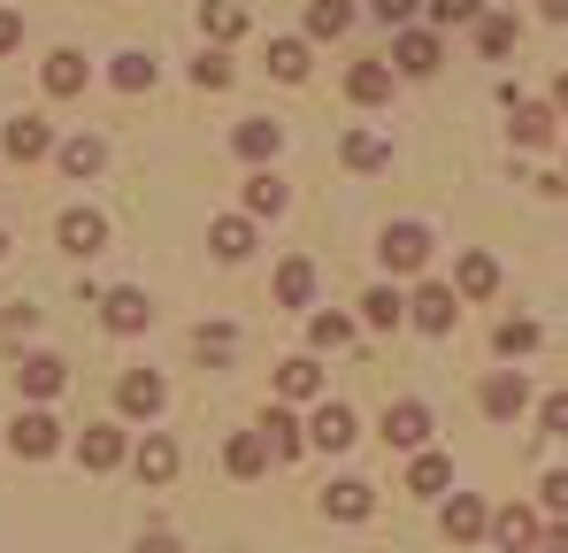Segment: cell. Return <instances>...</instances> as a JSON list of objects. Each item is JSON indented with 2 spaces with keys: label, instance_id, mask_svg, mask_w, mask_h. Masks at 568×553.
Segmentation results:
<instances>
[{
  "label": "cell",
  "instance_id": "cell-1",
  "mask_svg": "<svg viewBox=\"0 0 568 553\" xmlns=\"http://www.w3.org/2000/svg\"><path fill=\"white\" fill-rule=\"evenodd\" d=\"M8 446H16L23 461H47L54 446H62V423H54L47 408H23V415H16V431H8Z\"/></svg>",
  "mask_w": 568,
  "mask_h": 553
},
{
  "label": "cell",
  "instance_id": "cell-2",
  "mask_svg": "<svg viewBox=\"0 0 568 553\" xmlns=\"http://www.w3.org/2000/svg\"><path fill=\"white\" fill-rule=\"evenodd\" d=\"M423 262H430V231H423V223H392V231H384V270L415 276Z\"/></svg>",
  "mask_w": 568,
  "mask_h": 553
},
{
  "label": "cell",
  "instance_id": "cell-3",
  "mask_svg": "<svg viewBox=\"0 0 568 553\" xmlns=\"http://www.w3.org/2000/svg\"><path fill=\"white\" fill-rule=\"evenodd\" d=\"M100 315H108V331H123V339H131V331H146V323H154V300H146V292H131V284H115V292L100 300Z\"/></svg>",
  "mask_w": 568,
  "mask_h": 553
},
{
  "label": "cell",
  "instance_id": "cell-4",
  "mask_svg": "<svg viewBox=\"0 0 568 553\" xmlns=\"http://www.w3.org/2000/svg\"><path fill=\"white\" fill-rule=\"evenodd\" d=\"M384 439H392V454H399V446H423V439H430V408H423V400H392V408H384Z\"/></svg>",
  "mask_w": 568,
  "mask_h": 553
},
{
  "label": "cell",
  "instance_id": "cell-5",
  "mask_svg": "<svg viewBox=\"0 0 568 553\" xmlns=\"http://www.w3.org/2000/svg\"><path fill=\"white\" fill-rule=\"evenodd\" d=\"M62 384H70V369L54 362V354H31V362H16V392H23V400H54Z\"/></svg>",
  "mask_w": 568,
  "mask_h": 553
},
{
  "label": "cell",
  "instance_id": "cell-6",
  "mask_svg": "<svg viewBox=\"0 0 568 553\" xmlns=\"http://www.w3.org/2000/svg\"><path fill=\"white\" fill-rule=\"evenodd\" d=\"M115 400H123V415H162V400H170V384H162L154 369H131V376L115 384Z\"/></svg>",
  "mask_w": 568,
  "mask_h": 553
},
{
  "label": "cell",
  "instance_id": "cell-7",
  "mask_svg": "<svg viewBox=\"0 0 568 553\" xmlns=\"http://www.w3.org/2000/svg\"><path fill=\"white\" fill-rule=\"evenodd\" d=\"M438 531H446L454 546H469V539H484V531H491V515H484V500H469V492H462V500H446Z\"/></svg>",
  "mask_w": 568,
  "mask_h": 553
},
{
  "label": "cell",
  "instance_id": "cell-8",
  "mask_svg": "<svg viewBox=\"0 0 568 553\" xmlns=\"http://www.w3.org/2000/svg\"><path fill=\"white\" fill-rule=\"evenodd\" d=\"M407 315H415V331L438 339V331H454V292H446V284H423V292L407 300Z\"/></svg>",
  "mask_w": 568,
  "mask_h": 553
},
{
  "label": "cell",
  "instance_id": "cell-9",
  "mask_svg": "<svg viewBox=\"0 0 568 553\" xmlns=\"http://www.w3.org/2000/svg\"><path fill=\"white\" fill-rule=\"evenodd\" d=\"M523 408H530V384H523V369H499V376L484 384V415H499V423H507V415H523Z\"/></svg>",
  "mask_w": 568,
  "mask_h": 553
},
{
  "label": "cell",
  "instance_id": "cell-10",
  "mask_svg": "<svg viewBox=\"0 0 568 553\" xmlns=\"http://www.w3.org/2000/svg\"><path fill=\"white\" fill-rule=\"evenodd\" d=\"M307 431H315V446H331V454H346V446L362 439V431H354V408H346V400L315 408V423H307Z\"/></svg>",
  "mask_w": 568,
  "mask_h": 553
},
{
  "label": "cell",
  "instance_id": "cell-11",
  "mask_svg": "<svg viewBox=\"0 0 568 553\" xmlns=\"http://www.w3.org/2000/svg\"><path fill=\"white\" fill-rule=\"evenodd\" d=\"M491 539H499L507 553H530L546 531H538V515H530V507H499V515H491Z\"/></svg>",
  "mask_w": 568,
  "mask_h": 553
},
{
  "label": "cell",
  "instance_id": "cell-12",
  "mask_svg": "<svg viewBox=\"0 0 568 553\" xmlns=\"http://www.w3.org/2000/svg\"><path fill=\"white\" fill-rule=\"evenodd\" d=\"M507 108H515V139H523V147H546V139H554V108H546V100L507 92Z\"/></svg>",
  "mask_w": 568,
  "mask_h": 553
},
{
  "label": "cell",
  "instance_id": "cell-13",
  "mask_svg": "<svg viewBox=\"0 0 568 553\" xmlns=\"http://www.w3.org/2000/svg\"><path fill=\"white\" fill-rule=\"evenodd\" d=\"M323 507H331L338 523H362V515L377 507V484H362V476H346V484H331V492H323Z\"/></svg>",
  "mask_w": 568,
  "mask_h": 553
},
{
  "label": "cell",
  "instance_id": "cell-14",
  "mask_svg": "<svg viewBox=\"0 0 568 553\" xmlns=\"http://www.w3.org/2000/svg\"><path fill=\"white\" fill-rule=\"evenodd\" d=\"M62 247H70V254H100V247H108V223H100L93 208H70V215H62Z\"/></svg>",
  "mask_w": 568,
  "mask_h": 553
},
{
  "label": "cell",
  "instance_id": "cell-15",
  "mask_svg": "<svg viewBox=\"0 0 568 553\" xmlns=\"http://www.w3.org/2000/svg\"><path fill=\"white\" fill-rule=\"evenodd\" d=\"M131 469H139L146 484H170V476H178V439H139Z\"/></svg>",
  "mask_w": 568,
  "mask_h": 553
},
{
  "label": "cell",
  "instance_id": "cell-16",
  "mask_svg": "<svg viewBox=\"0 0 568 553\" xmlns=\"http://www.w3.org/2000/svg\"><path fill=\"white\" fill-rule=\"evenodd\" d=\"M392 62H399L407 78H430V70H438V39H430V31H399Z\"/></svg>",
  "mask_w": 568,
  "mask_h": 553
},
{
  "label": "cell",
  "instance_id": "cell-17",
  "mask_svg": "<svg viewBox=\"0 0 568 553\" xmlns=\"http://www.w3.org/2000/svg\"><path fill=\"white\" fill-rule=\"evenodd\" d=\"M78 461H85V469H115V461H123V431H108V423H93V431L78 439Z\"/></svg>",
  "mask_w": 568,
  "mask_h": 553
},
{
  "label": "cell",
  "instance_id": "cell-18",
  "mask_svg": "<svg viewBox=\"0 0 568 553\" xmlns=\"http://www.w3.org/2000/svg\"><path fill=\"white\" fill-rule=\"evenodd\" d=\"M47 147H54V131H47L39 115H23V123H8V154H16V162H39Z\"/></svg>",
  "mask_w": 568,
  "mask_h": 553
},
{
  "label": "cell",
  "instance_id": "cell-19",
  "mask_svg": "<svg viewBox=\"0 0 568 553\" xmlns=\"http://www.w3.org/2000/svg\"><path fill=\"white\" fill-rule=\"evenodd\" d=\"M446 484H454V461H446V454H415L407 492H423V500H430V492H446Z\"/></svg>",
  "mask_w": 568,
  "mask_h": 553
},
{
  "label": "cell",
  "instance_id": "cell-20",
  "mask_svg": "<svg viewBox=\"0 0 568 553\" xmlns=\"http://www.w3.org/2000/svg\"><path fill=\"white\" fill-rule=\"evenodd\" d=\"M277 123H270V115H254V123H239V154H246V162H270V154H277Z\"/></svg>",
  "mask_w": 568,
  "mask_h": 553
},
{
  "label": "cell",
  "instance_id": "cell-21",
  "mask_svg": "<svg viewBox=\"0 0 568 553\" xmlns=\"http://www.w3.org/2000/svg\"><path fill=\"white\" fill-rule=\"evenodd\" d=\"M454 284H462L469 300H484V292L499 284V262H491V254H462V270H454Z\"/></svg>",
  "mask_w": 568,
  "mask_h": 553
},
{
  "label": "cell",
  "instance_id": "cell-22",
  "mask_svg": "<svg viewBox=\"0 0 568 553\" xmlns=\"http://www.w3.org/2000/svg\"><path fill=\"white\" fill-rule=\"evenodd\" d=\"M200 23H207V39H239V31H246V8H239V0H207Z\"/></svg>",
  "mask_w": 568,
  "mask_h": 553
},
{
  "label": "cell",
  "instance_id": "cell-23",
  "mask_svg": "<svg viewBox=\"0 0 568 553\" xmlns=\"http://www.w3.org/2000/svg\"><path fill=\"white\" fill-rule=\"evenodd\" d=\"M215 254H223V262H246V254H254V223H246V215L215 223Z\"/></svg>",
  "mask_w": 568,
  "mask_h": 553
},
{
  "label": "cell",
  "instance_id": "cell-24",
  "mask_svg": "<svg viewBox=\"0 0 568 553\" xmlns=\"http://www.w3.org/2000/svg\"><path fill=\"white\" fill-rule=\"evenodd\" d=\"M192 354H200V362H231V354H239V331H231V323H207V331H192Z\"/></svg>",
  "mask_w": 568,
  "mask_h": 553
},
{
  "label": "cell",
  "instance_id": "cell-25",
  "mask_svg": "<svg viewBox=\"0 0 568 553\" xmlns=\"http://www.w3.org/2000/svg\"><path fill=\"white\" fill-rule=\"evenodd\" d=\"M277 392H284V400H315V392H323V369H315V362H284L277 369Z\"/></svg>",
  "mask_w": 568,
  "mask_h": 553
},
{
  "label": "cell",
  "instance_id": "cell-26",
  "mask_svg": "<svg viewBox=\"0 0 568 553\" xmlns=\"http://www.w3.org/2000/svg\"><path fill=\"white\" fill-rule=\"evenodd\" d=\"M346 23H354L346 0H315V8H307V31H315V39H346Z\"/></svg>",
  "mask_w": 568,
  "mask_h": 553
},
{
  "label": "cell",
  "instance_id": "cell-27",
  "mask_svg": "<svg viewBox=\"0 0 568 553\" xmlns=\"http://www.w3.org/2000/svg\"><path fill=\"white\" fill-rule=\"evenodd\" d=\"M262 446H270L277 461H292V454H300V423H292L284 408H270V423H262Z\"/></svg>",
  "mask_w": 568,
  "mask_h": 553
},
{
  "label": "cell",
  "instance_id": "cell-28",
  "mask_svg": "<svg viewBox=\"0 0 568 553\" xmlns=\"http://www.w3.org/2000/svg\"><path fill=\"white\" fill-rule=\"evenodd\" d=\"M270 78H284V86L307 78V47H300V39H277V47H270Z\"/></svg>",
  "mask_w": 568,
  "mask_h": 553
},
{
  "label": "cell",
  "instance_id": "cell-29",
  "mask_svg": "<svg viewBox=\"0 0 568 553\" xmlns=\"http://www.w3.org/2000/svg\"><path fill=\"white\" fill-rule=\"evenodd\" d=\"M100 162H108L100 139H70V147H62V170H70V178H100Z\"/></svg>",
  "mask_w": 568,
  "mask_h": 553
},
{
  "label": "cell",
  "instance_id": "cell-30",
  "mask_svg": "<svg viewBox=\"0 0 568 553\" xmlns=\"http://www.w3.org/2000/svg\"><path fill=\"white\" fill-rule=\"evenodd\" d=\"M231 469H239V476H262V469H270V446H262V431H239V439H231Z\"/></svg>",
  "mask_w": 568,
  "mask_h": 553
},
{
  "label": "cell",
  "instance_id": "cell-31",
  "mask_svg": "<svg viewBox=\"0 0 568 553\" xmlns=\"http://www.w3.org/2000/svg\"><path fill=\"white\" fill-rule=\"evenodd\" d=\"M491 346H499V354H530V346H538V323H530V315H507V323L491 331Z\"/></svg>",
  "mask_w": 568,
  "mask_h": 553
},
{
  "label": "cell",
  "instance_id": "cell-32",
  "mask_svg": "<svg viewBox=\"0 0 568 553\" xmlns=\"http://www.w3.org/2000/svg\"><path fill=\"white\" fill-rule=\"evenodd\" d=\"M307 292H315V270H307V262H284L277 270V300L284 308H307Z\"/></svg>",
  "mask_w": 568,
  "mask_h": 553
},
{
  "label": "cell",
  "instance_id": "cell-33",
  "mask_svg": "<svg viewBox=\"0 0 568 553\" xmlns=\"http://www.w3.org/2000/svg\"><path fill=\"white\" fill-rule=\"evenodd\" d=\"M108 78H115L123 92H146V86H154V62H146V54H115V70H108Z\"/></svg>",
  "mask_w": 568,
  "mask_h": 553
},
{
  "label": "cell",
  "instance_id": "cell-34",
  "mask_svg": "<svg viewBox=\"0 0 568 553\" xmlns=\"http://www.w3.org/2000/svg\"><path fill=\"white\" fill-rule=\"evenodd\" d=\"M346 92H354V100H384V92H392V70H384V62H362V70L346 78Z\"/></svg>",
  "mask_w": 568,
  "mask_h": 553
},
{
  "label": "cell",
  "instance_id": "cell-35",
  "mask_svg": "<svg viewBox=\"0 0 568 553\" xmlns=\"http://www.w3.org/2000/svg\"><path fill=\"white\" fill-rule=\"evenodd\" d=\"M85 86V54H54L47 62V92H78Z\"/></svg>",
  "mask_w": 568,
  "mask_h": 553
},
{
  "label": "cell",
  "instance_id": "cell-36",
  "mask_svg": "<svg viewBox=\"0 0 568 553\" xmlns=\"http://www.w3.org/2000/svg\"><path fill=\"white\" fill-rule=\"evenodd\" d=\"M246 208H254V215H277V208H284V184L277 178H246Z\"/></svg>",
  "mask_w": 568,
  "mask_h": 553
},
{
  "label": "cell",
  "instance_id": "cell-37",
  "mask_svg": "<svg viewBox=\"0 0 568 553\" xmlns=\"http://www.w3.org/2000/svg\"><path fill=\"white\" fill-rule=\"evenodd\" d=\"M346 162H354V170H384V139L354 131V139H346Z\"/></svg>",
  "mask_w": 568,
  "mask_h": 553
},
{
  "label": "cell",
  "instance_id": "cell-38",
  "mask_svg": "<svg viewBox=\"0 0 568 553\" xmlns=\"http://www.w3.org/2000/svg\"><path fill=\"white\" fill-rule=\"evenodd\" d=\"M476 39H484V54H507V47H515V23H507V16H484Z\"/></svg>",
  "mask_w": 568,
  "mask_h": 553
},
{
  "label": "cell",
  "instance_id": "cell-39",
  "mask_svg": "<svg viewBox=\"0 0 568 553\" xmlns=\"http://www.w3.org/2000/svg\"><path fill=\"white\" fill-rule=\"evenodd\" d=\"M315 346L331 354V346H354V323L346 315H315Z\"/></svg>",
  "mask_w": 568,
  "mask_h": 553
},
{
  "label": "cell",
  "instance_id": "cell-40",
  "mask_svg": "<svg viewBox=\"0 0 568 553\" xmlns=\"http://www.w3.org/2000/svg\"><path fill=\"white\" fill-rule=\"evenodd\" d=\"M362 308H369V323H399V315H407V308H399V292H392V284H377V292H369V300H362Z\"/></svg>",
  "mask_w": 568,
  "mask_h": 553
},
{
  "label": "cell",
  "instance_id": "cell-41",
  "mask_svg": "<svg viewBox=\"0 0 568 553\" xmlns=\"http://www.w3.org/2000/svg\"><path fill=\"white\" fill-rule=\"evenodd\" d=\"M192 78H200L207 92H223V86H231V62H223V54H200V70H192Z\"/></svg>",
  "mask_w": 568,
  "mask_h": 553
},
{
  "label": "cell",
  "instance_id": "cell-42",
  "mask_svg": "<svg viewBox=\"0 0 568 553\" xmlns=\"http://www.w3.org/2000/svg\"><path fill=\"white\" fill-rule=\"evenodd\" d=\"M546 507H554V515H568V469H554V476H546Z\"/></svg>",
  "mask_w": 568,
  "mask_h": 553
},
{
  "label": "cell",
  "instance_id": "cell-43",
  "mask_svg": "<svg viewBox=\"0 0 568 553\" xmlns=\"http://www.w3.org/2000/svg\"><path fill=\"white\" fill-rule=\"evenodd\" d=\"M546 431H554V439H568V392H554V400H546Z\"/></svg>",
  "mask_w": 568,
  "mask_h": 553
},
{
  "label": "cell",
  "instance_id": "cell-44",
  "mask_svg": "<svg viewBox=\"0 0 568 553\" xmlns=\"http://www.w3.org/2000/svg\"><path fill=\"white\" fill-rule=\"evenodd\" d=\"M430 8H438V23H469L476 16V0H430Z\"/></svg>",
  "mask_w": 568,
  "mask_h": 553
},
{
  "label": "cell",
  "instance_id": "cell-45",
  "mask_svg": "<svg viewBox=\"0 0 568 553\" xmlns=\"http://www.w3.org/2000/svg\"><path fill=\"white\" fill-rule=\"evenodd\" d=\"M16 39H23V23H16V8H0V54H8Z\"/></svg>",
  "mask_w": 568,
  "mask_h": 553
},
{
  "label": "cell",
  "instance_id": "cell-46",
  "mask_svg": "<svg viewBox=\"0 0 568 553\" xmlns=\"http://www.w3.org/2000/svg\"><path fill=\"white\" fill-rule=\"evenodd\" d=\"M377 16H384V23H407V16H415V0H377Z\"/></svg>",
  "mask_w": 568,
  "mask_h": 553
},
{
  "label": "cell",
  "instance_id": "cell-47",
  "mask_svg": "<svg viewBox=\"0 0 568 553\" xmlns=\"http://www.w3.org/2000/svg\"><path fill=\"white\" fill-rule=\"evenodd\" d=\"M139 553H178V539H162V531H154V539H139Z\"/></svg>",
  "mask_w": 568,
  "mask_h": 553
},
{
  "label": "cell",
  "instance_id": "cell-48",
  "mask_svg": "<svg viewBox=\"0 0 568 553\" xmlns=\"http://www.w3.org/2000/svg\"><path fill=\"white\" fill-rule=\"evenodd\" d=\"M546 553H568V523H561V531H554V539H546Z\"/></svg>",
  "mask_w": 568,
  "mask_h": 553
},
{
  "label": "cell",
  "instance_id": "cell-49",
  "mask_svg": "<svg viewBox=\"0 0 568 553\" xmlns=\"http://www.w3.org/2000/svg\"><path fill=\"white\" fill-rule=\"evenodd\" d=\"M546 16H554V23H568V0H546Z\"/></svg>",
  "mask_w": 568,
  "mask_h": 553
},
{
  "label": "cell",
  "instance_id": "cell-50",
  "mask_svg": "<svg viewBox=\"0 0 568 553\" xmlns=\"http://www.w3.org/2000/svg\"><path fill=\"white\" fill-rule=\"evenodd\" d=\"M554 100H561V115H568V70H561V92H554Z\"/></svg>",
  "mask_w": 568,
  "mask_h": 553
},
{
  "label": "cell",
  "instance_id": "cell-51",
  "mask_svg": "<svg viewBox=\"0 0 568 553\" xmlns=\"http://www.w3.org/2000/svg\"><path fill=\"white\" fill-rule=\"evenodd\" d=\"M0 254H8V231H0Z\"/></svg>",
  "mask_w": 568,
  "mask_h": 553
}]
</instances>
